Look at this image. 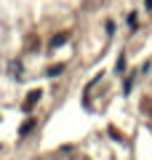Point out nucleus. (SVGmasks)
I'll list each match as a JSON object with an SVG mask.
<instances>
[{"mask_svg":"<svg viewBox=\"0 0 152 160\" xmlns=\"http://www.w3.org/2000/svg\"><path fill=\"white\" fill-rule=\"evenodd\" d=\"M40 96H43V91H29V96L24 99V112H29V109L40 102Z\"/></svg>","mask_w":152,"mask_h":160,"instance_id":"obj_1","label":"nucleus"},{"mask_svg":"<svg viewBox=\"0 0 152 160\" xmlns=\"http://www.w3.org/2000/svg\"><path fill=\"white\" fill-rule=\"evenodd\" d=\"M67 38H69V32H62V35H56V38L51 40V48H59L62 43H67Z\"/></svg>","mask_w":152,"mask_h":160,"instance_id":"obj_2","label":"nucleus"},{"mask_svg":"<svg viewBox=\"0 0 152 160\" xmlns=\"http://www.w3.org/2000/svg\"><path fill=\"white\" fill-rule=\"evenodd\" d=\"M62 69H64V64H53V67L45 69V75H48V78H59V75H62Z\"/></svg>","mask_w":152,"mask_h":160,"instance_id":"obj_3","label":"nucleus"},{"mask_svg":"<svg viewBox=\"0 0 152 160\" xmlns=\"http://www.w3.org/2000/svg\"><path fill=\"white\" fill-rule=\"evenodd\" d=\"M32 128H35V118H29L27 123H22V128H19V133H22V136H27V133L32 131Z\"/></svg>","mask_w":152,"mask_h":160,"instance_id":"obj_4","label":"nucleus"},{"mask_svg":"<svg viewBox=\"0 0 152 160\" xmlns=\"http://www.w3.org/2000/svg\"><path fill=\"white\" fill-rule=\"evenodd\" d=\"M123 69H125V56H120L118 59V72H123Z\"/></svg>","mask_w":152,"mask_h":160,"instance_id":"obj_5","label":"nucleus"}]
</instances>
